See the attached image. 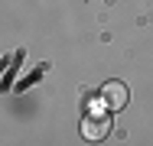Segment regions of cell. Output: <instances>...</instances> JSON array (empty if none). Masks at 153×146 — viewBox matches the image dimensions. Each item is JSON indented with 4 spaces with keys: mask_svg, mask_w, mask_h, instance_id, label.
I'll return each instance as SVG.
<instances>
[{
    "mask_svg": "<svg viewBox=\"0 0 153 146\" xmlns=\"http://www.w3.org/2000/svg\"><path fill=\"white\" fill-rule=\"evenodd\" d=\"M101 104L108 111H121L124 104H127V88L121 81H108V85L101 88Z\"/></svg>",
    "mask_w": 153,
    "mask_h": 146,
    "instance_id": "cell-2",
    "label": "cell"
},
{
    "mask_svg": "<svg viewBox=\"0 0 153 146\" xmlns=\"http://www.w3.org/2000/svg\"><path fill=\"white\" fill-rule=\"evenodd\" d=\"M108 130H111V120L101 114V107H98L94 114H88V117H85V123H82L85 140H104V136H108Z\"/></svg>",
    "mask_w": 153,
    "mask_h": 146,
    "instance_id": "cell-1",
    "label": "cell"
}]
</instances>
